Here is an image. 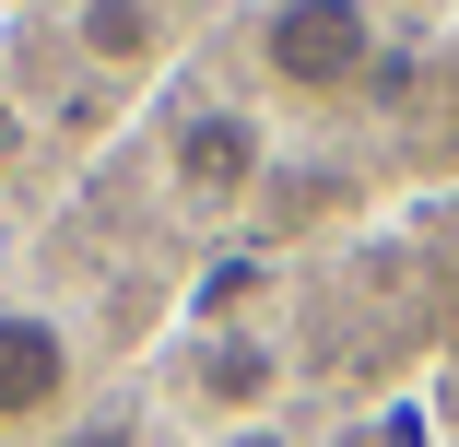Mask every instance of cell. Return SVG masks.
Listing matches in <instances>:
<instances>
[{
  "label": "cell",
  "instance_id": "3",
  "mask_svg": "<svg viewBox=\"0 0 459 447\" xmlns=\"http://www.w3.org/2000/svg\"><path fill=\"white\" fill-rule=\"evenodd\" d=\"M259 118L247 107H201L189 130H177V201H189V212H224V201H247L259 189Z\"/></svg>",
  "mask_w": 459,
  "mask_h": 447
},
{
  "label": "cell",
  "instance_id": "2",
  "mask_svg": "<svg viewBox=\"0 0 459 447\" xmlns=\"http://www.w3.org/2000/svg\"><path fill=\"white\" fill-rule=\"evenodd\" d=\"M82 389V353L48 306H0V435H24V424H59Z\"/></svg>",
  "mask_w": 459,
  "mask_h": 447
},
{
  "label": "cell",
  "instance_id": "8",
  "mask_svg": "<svg viewBox=\"0 0 459 447\" xmlns=\"http://www.w3.org/2000/svg\"><path fill=\"white\" fill-rule=\"evenodd\" d=\"M447 82H459V71H447Z\"/></svg>",
  "mask_w": 459,
  "mask_h": 447
},
{
  "label": "cell",
  "instance_id": "6",
  "mask_svg": "<svg viewBox=\"0 0 459 447\" xmlns=\"http://www.w3.org/2000/svg\"><path fill=\"white\" fill-rule=\"evenodd\" d=\"M224 447H295V435H283V424H236Z\"/></svg>",
  "mask_w": 459,
  "mask_h": 447
},
{
  "label": "cell",
  "instance_id": "1",
  "mask_svg": "<svg viewBox=\"0 0 459 447\" xmlns=\"http://www.w3.org/2000/svg\"><path fill=\"white\" fill-rule=\"evenodd\" d=\"M259 71L307 107H342L365 71H377V13L365 0H271L259 13Z\"/></svg>",
  "mask_w": 459,
  "mask_h": 447
},
{
  "label": "cell",
  "instance_id": "7",
  "mask_svg": "<svg viewBox=\"0 0 459 447\" xmlns=\"http://www.w3.org/2000/svg\"><path fill=\"white\" fill-rule=\"evenodd\" d=\"M0 142H13V118H0Z\"/></svg>",
  "mask_w": 459,
  "mask_h": 447
},
{
  "label": "cell",
  "instance_id": "4",
  "mask_svg": "<svg viewBox=\"0 0 459 447\" xmlns=\"http://www.w3.org/2000/svg\"><path fill=\"white\" fill-rule=\"evenodd\" d=\"M189 389H201L212 412H236V424H247L271 389H283V353H271L259 330H212V341H201V365H189Z\"/></svg>",
  "mask_w": 459,
  "mask_h": 447
},
{
  "label": "cell",
  "instance_id": "5",
  "mask_svg": "<svg viewBox=\"0 0 459 447\" xmlns=\"http://www.w3.org/2000/svg\"><path fill=\"white\" fill-rule=\"evenodd\" d=\"M82 59H107V71H142L153 47H165V13H153V0H82Z\"/></svg>",
  "mask_w": 459,
  "mask_h": 447
}]
</instances>
